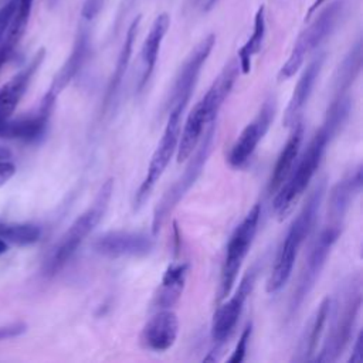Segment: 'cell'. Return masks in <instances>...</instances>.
Listing matches in <instances>:
<instances>
[{
    "label": "cell",
    "instance_id": "6da1fadb",
    "mask_svg": "<svg viewBox=\"0 0 363 363\" xmlns=\"http://www.w3.org/2000/svg\"><path fill=\"white\" fill-rule=\"evenodd\" d=\"M323 194H325V182L322 180L311 193V196L308 197L299 214L291 223L286 231V235L281 244V248L277 254L271 275L267 281L268 294L278 292L291 278L298 252L316 223Z\"/></svg>",
    "mask_w": 363,
    "mask_h": 363
},
{
    "label": "cell",
    "instance_id": "7a4b0ae2",
    "mask_svg": "<svg viewBox=\"0 0 363 363\" xmlns=\"http://www.w3.org/2000/svg\"><path fill=\"white\" fill-rule=\"evenodd\" d=\"M336 132L332 130L326 123H323L315 136L311 139L306 150L299 159L295 170H291L289 177L285 179V183L275 191V199L272 203L274 211L279 218H284L291 210L294 203L305 191L309 182L315 176L322 157L326 152L328 143Z\"/></svg>",
    "mask_w": 363,
    "mask_h": 363
},
{
    "label": "cell",
    "instance_id": "3957f363",
    "mask_svg": "<svg viewBox=\"0 0 363 363\" xmlns=\"http://www.w3.org/2000/svg\"><path fill=\"white\" fill-rule=\"evenodd\" d=\"M112 190H113V180L109 179L99 189L92 206L86 211H84L81 216H78L75 221L69 225V228L61 237L58 244L54 247L45 264L47 275L50 277L55 275L61 268H64L65 264L77 252L82 241L98 225V223L102 220L104 214L106 213V208L112 196Z\"/></svg>",
    "mask_w": 363,
    "mask_h": 363
},
{
    "label": "cell",
    "instance_id": "277c9868",
    "mask_svg": "<svg viewBox=\"0 0 363 363\" xmlns=\"http://www.w3.org/2000/svg\"><path fill=\"white\" fill-rule=\"evenodd\" d=\"M360 277L352 278V281L343 289L342 299L336 301L333 309V318L330 330L326 336V340L316 357L315 362H335L343 353L346 346L350 342L353 328L362 306V288Z\"/></svg>",
    "mask_w": 363,
    "mask_h": 363
},
{
    "label": "cell",
    "instance_id": "5b68a950",
    "mask_svg": "<svg viewBox=\"0 0 363 363\" xmlns=\"http://www.w3.org/2000/svg\"><path fill=\"white\" fill-rule=\"evenodd\" d=\"M207 130L203 132V136L200 138L196 149L191 153L189 163L186 164L183 174L167 189V191L163 194L162 200L157 203L153 211L152 218V234L157 235L162 230L163 224L166 223L170 213L174 210V207L180 203V200L186 196V193L190 190V187L196 183L199 176L201 174L204 164L208 160V156L213 150V142L216 138L217 123L216 121L210 122L207 125Z\"/></svg>",
    "mask_w": 363,
    "mask_h": 363
},
{
    "label": "cell",
    "instance_id": "8992f818",
    "mask_svg": "<svg viewBox=\"0 0 363 363\" xmlns=\"http://www.w3.org/2000/svg\"><path fill=\"white\" fill-rule=\"evenodd\" d=\"M347 10L346 0H335L328 4L316 17L309 23V26L298 35L291 54L285 64L278 72L279 81H286L298 72L302 67L305 57L318 48L340 24Z\"/></svg>",
    "mask_w": 363,
    "mask_h": 363
},
{
    "label": "cell",
    "instance_id": "52a82bcc",
    "mask_svg": "<svg viewBox=\"0 0 363 363\" xmlns=\"http://www.w3.org/2000/svg\"><path fill=\"white\" fill-rule=\"evenodd\" d=\"M259 217H261V204L257 203L250 208L244 220L235 227L234 233L230 237L225 257L221 267V274H220L218 301H223L230 294V291L235 284L237 275L241 269V265L257 234Z\"/></svg>",
    "mask_w": 363,
    "mask_h": 363
},
{
    "label": "cell",
    "instance_id": "ba28073f",
    "mask_svg": "<svg viewBox=\"0 0 363 363\" xmlns=\"http://www.w3.org/2000/svg\"><path fill=\"white\" fill-rule=\"evenodd\" d=\"M184 109L180 108H172L167 111V122L164 126V130L162 133V138L152 155V159L149 162L147 170L145 177L142 179L133 199V208L139 210L147 197L150 196L153 187L164 173L167 164L170 163L173 155L176 153L180 129H182V115Z\"/></svg>",
    "mask_w": 363,
    "mask_h": 363
},
{
    "label": "cell",
    "instance_id": "9c48e42d",
    "mask_svg": "<svg viewBox=\"0 0 363 363\" xmlns=\"http://www.w3.org/2000/svg\"><path fill=\"white\" fill-rule=\"evenodd\" d=\"M340 233H342L340 223H333V224L328 225L326 228H323L320 231V234L318 235V238L313 242V245L308 254V258L303 264V268H302L299 279H298V285L294 289V294H292V298L289 302V316H294L299 311L301 305L303 303L306 296L313 289V286H315L316 281L319 279V275L326 264V259L332 251V247L337 241Z\"/></svg>",
    "mask_w": 363,
    "mask_h": 363
},
{
    "label": "cell",
    "instance_id": "30bf717a",
    "mask_svg": "<svg viewBox=\"0 0 363 363\" xmlns=\"http://www.w3.org/2000/svg\"><path fill=\"white\" fill-rule=\"evenodd\" d=\"M214 44H216V35L208 34L190 51V54L182 64L174 78V82L166 104L167 111L172 108L186 109L190 101V96L196 88V84L199 81L201 68L206 64Z\"/></svg>",
    "mask_w": 363,
    "mask_h": 363
},
{
    "label": "cell",
    "instance_id": "8fae6325",
    "mask_svg": "<svg viewBox=\"0 0 363 363\" xmlns=\"http://www.w3.org/2000/svg\"><path fill=\"white\" fill-rule=\"evenodd\" d=\"M255 278H257V268L252 267L241 278L240 285L234 292V295L216 309L211 320V339L216 345L224 343L230 337L231 332L234 330L242 313L245 301L254 288Z\"/></svg>",
    "mask_w": 363,
    "mask_h": 363
},
{
    "label": "cell",
    "instance_id": "7c38bea8",
    "mask_svg": "<svg viewBox=\"0 0 363 363\" xmlns=\"http://www.w3.org/2000/svg\"><path fill=\"white\" fill-rule=\"evenodd\" d=\"M274 115H275V101L269 98L262 104L258 115L242 129V132L231 146L227 160L233 167L238 169L247 164V162L251 159L252 153L255 152L258 143L262 140L264 135L269 129Z\"/></svg>",
    "mask_w": 363,
    "mask_h": 363
},
{
    "label": "cell",
    "instance_id": "4fadbf2b",
    "mask_svg": "<svg viewBox=\"0 0 363 363\" xmlns=\"http://www.w3.org/2000/svg\"><path fill=\"white\" fill-rule=\"evenodd\" d=\"M155 247V241L145 233L115 230L99 235L94 241V250L109 258L145 257Z\"/></svg>",
    "mask_w": 363,
    "mask_h": 363
},
{
    "label": "cell",
    "instance_id": "5bb4252c",
    "mask_svg": "<svg viewBox=\"0 0 363 363\" xmlns=\"http://www.w3.org/2000/svg\"><path fill=\"white\" fill-rule=\"evenodd\" d=\"M218 111L214 108L210 95L206 92L201 99L193 106L189 112L183 129H180L179 143L176 149L177 162L182 163L190 157L193 150L196 149L200 138L203 136L204 128L217 119Z\"/></svg>",
    "mask_w": 363,
    "mask_h": 363
},
{
    "label": "cell",
    "instance_id": "9a60e30c",
    "mask_svg": "<svg viewBox=\"0 0 363 363\" xmlns=\"http://www.w3.org/2000/svg\"><path fill=\"white\" fill-rule=\"evenodd\" d=\"M179 333V319L172 309H157L145 323L140 333V343L145 349L164 352L170 349Z\"/></svg>",
    "mask_w": 363,
    "mask_h": 363
},
{
    "label": "cell",
    "instance_id": "2e32d148",
    "mask_svg": "<svg viewBox=\"0 0 363 363\" xmlns=\"http://www.w3.org/2000/svg\"><path fill=\"white\" fill-rule=\"evenodd\" d=\"M54 104H55V98L45 94L41 101L40 109L35 115L23 116L18 119L10 118L3 123H0V138L20 139L26 142L38 139L47 128Z\"/></svg>",
    "mask_w": 363,
    "mask_h": 363
},
{
    "label": "cell",
    "instance_id": "e0dca14e",
    "mask_svg": "<svg viewBox=\"0 0 363 363\" xmlns=\"http://www.w3.org/2000/svg\"><path fill=\"white\" fill-rule=\"evenodd\" d=\"M45 57V50L41 48L35 52L33 60L20 69L13 78L0 86V123L11 118V113L17 108L20 99L26 94L31 78L43 64Z\"/></svg>",
    "mask_w": 363,
    "mask_h": 363
},
{
    "label": "cell",
    "instance_id": "ac0fdd59",
    "mask_svg": "<svg viewBox=\"0 0 363 363\" xmlns=\"http://www.w3.org/2000/svg\"><path fill=\"white\" fill-rule=\"evenodd\" d=\"M89 54H91V33H89V28L86 26H81L78 28L77 37L74 40V45H72L71 54L67 58V61L62 64V67L60 68L57 75L54 77V79L51 82V86L47 91V94L57 99L60 92L82 69V67L85 65Z\"/></svg>",
    "mask_w": 363,
    "mask_h": 363
},
{
    "label": "cell",
    "instance_id": "d6986e66",
    "mask_svg": "<svg viewBox=\"0 0 363 363\" xmlns=\"http://www.w3.org/2000/svg\"><path fill=\"white\" fill-rule=\"evenodd\" d=\"M323 62H325V54L320 52L316 57H313V60L306 65V68L301 74L284 113V121H282L284 126H292L295 122L299 121V115L309 101V96L313 91L316 79L322 71Z\"/></svg>",
    "mask_w": 363,
    "mask_h": 363
},
{
    "label": "cell",
    "instance_id": "ffe728a7",
    "mask_svg": "<svg viewBox=\"0 0 363 363\" xmlns=\"http://www.w3.org/2000/svg\"><path fill=\"white\" fill-rule=\"evenodd\" d=\"M170 26V17L167 13H160L156 16L153 20L150 30L142 44L140 50V75L138 81V91H142L143 86L147 84L150 79L156 62H157V55L163 43V38L169 30Z\"/></svg>",
    "mask_w": 363,
    "mask_h": 363
},
{
    "label": "cell",
    "instance_id": "44dd1931",
    "mask_svg": "<svg viewBox=\"0 0 363 363\" xmlns=\"http://www.w3.org/2000/svg\"><path fill=\"white\" fill-rule=\"evenodd\" d=\"M363 183L362 166L359 164L350 173H347L342 180H339L329 193L328 211L335 223H340L346 210L349 208L353 199L360 193Z\"/></svg>",
    "mask_w": 363,
    "mask_h": 363
},
{
    "label": "cell",
    "instance_id": "7402d4cb",
    "mask_svg": "<svg viewBox=\"0 0 363 363\" xmlns=\"http://www.w3.org/2000/svg\"><path fill=\"white\" fill-rule=\"evenodd\" d=\"M187 272V262H173L167 267L153 298V306L156 309H172L177 303L184 289Z\"/></svg>",
    "mask_w": 363,
    "mask_h": 363
},
{
    "label": "cell",
    "instance_id": "603a6c76",
    "mask_svg": "<svg viewBox=\"0 0 363 363\" xmlns=\"http://www.w3.org/2000/svg\"><path fill=\"white\" fill-rule=\"evenodd\" d=\"M302 138H303V125L301 121H298L292 125V132H291L286 143L284 145V147L275 162V166L272 169V174H271L269 183H268L269 193H275L281 187V184L285 182L288 174L291 173L294 163L299 153Z\"/></svg>",
    "mask_w": 363,
    "mask_h": 363
},
{
    "label": "cell",
    "instance_id": "cb8c5ba5",
    "mask_svg": "<svg viewBox=\"0 0 363 363\" xmlns=\"http://www.w3.org/2000/svg\"><path fill=\"white\" fill-rule=\"evenodd\" d=\"M140 21H142V16H136L128 30H126V34H125V40L122 43V47H121V51L118 54V60H116V64H115V68H113V72L111 75V79L108 82V86H106V92H105V98H104V106L106 108L112 99L115 98L123 78H125V74H126V69L129 67V61H130V57H132V51H133V44H135V40H136V35H138V30H139V26H140Z\"/></svg>",
    "mask_w": 363,
    "mask_h": 363
},
{
    "label": "cell",
    "instance_id": "d4e9b609",
    "mask_svg": "<svg viewBox=\"0 0 363 363\" xmlns=\"http://www.w3.org/2000/svg\"><path fill=\"white\" fill-rule=\"evenodd\" d=\"M330 305L332 299L325 298L320 305L318 306L315 315L309 320L308 326L305 328L303 335L301 336L299 345H298V352L296 356L294 357L298 362H305V360H312L313 353L316 352L318 343L320 340V336L323 333V328L326 325V320L330 313Z\"/></svg>",
    "mask_w": 363,
    "mask_h": 363
},
{
    "label": "cell",
    "instance_id": "484cf974",
    "mask_svg": "<svg viewBox=\"0 0 363 363\" xmlns=\"http://www.w3.org/2000/svg\"><path fill=\"white\" fill-rule=\"evenodd\" d=\"M267 31V20H265V7L261 4L254 16L252 33L248 40L241 45L237 54V61L240 65V71L242 74H248L251 71V60L261 51L264 38Z\"/></svg>",
    "mask_w": 363,
    "mask_h": 363
},
{
    "label": "cell",
    "instance_id": "4316f807",
    "mask_svg": "<svg viewBox=\"0 0 363 363\" xmlns=\"http://www.w3.org/2000/svg\"><path fill=\"white\" fill-rule=\"evenodd\" d=\"M360 69H362V41L357 40L337 68L336 78H335L336 95H343L349 91V88L357 78Z\"/></svg>",
    "mask_w": 363,
    "mask_h": 363
},
{
    "label": "cell",
    "instance_id": "83f0119b",
    "mask_svg": "<svg viewBox=\"0 0 363 363\" xmlns=\"http://www.w3.org/2000/svg\"><path fill=\"white\" fill-rule=\"evenodd\" d=\"M41 237L40 227L34 224L0 223V238L11 241L18 245H28L37 242Z\"/></svg>",
    "mask_w": 363,
    "mask_h": 363
},
{
    "label": "cell",
    "instance_id": "f1b7e54d",
    "mask_svg": "<svg viewBox=\"0 0 363 363\" xmlns=\"http://www.w3.org/2000/svg\"><path fill=\"white\" fill-rule=\"evenodd\" d=\"M16 173L13 153L7 147L0 146V187L4 186Z\"/></svg>",
    "mask_w": 363,
    "mask_h": 363
},
{
    "label": "cell",
    "instance_id": "f546056e",
    "mask_svg": "<svg viewBox=\"0 0 363 363\" xmlns=\"http://www.w3.org/2000/svg\"><path fill=\"white\" fill-rule=\"evenodd\" d=\"M251 332H252V323H248L244 328V330H242V333H241V336L238 339V343H237L233 354L228 357L230 363H240V362L244 360L245 352H247V345H248V340L251 337Z\"/></svg>",
    "mask_w": 363,
    "mask_h": 363
},
{
    "label": "cell",
    "instance_id": "4dcf8cb0",
    "mask_svg": "<svg viewBox=\"0 0 363 363\" xmlns=\"http://www.w3.org/2000/svg\"><path fill=\"white\" fill-rule=\"evenodd\" d=\"M106 0H85L81 10V17L84 21L89 23L98 17L101 10L104 9Z\"/></svg>",
    "mask_w": 363,
    "mask_h": 363
},
{
    "label": "cell",
    "instance_id": "1f68e13d",
    "mask_svg": "<svg viewBox=\"0 0 363 363\" xmlns=\"http://www.w3.org/2000/svg\"><path fill=\"white\" fill-rule=\"evenodd\" d=\"M24 330H26V325L24 323H11V325H7V326H1L0 328V340L18 336Z\"/></svg>",
    "mask_w": 363,
    "mask_h": 363
},
{
    "label": "cell",
    "instance_id": "d6a6232c",
    "mask_svg": "<svg viewBox=\"0 0 363 363\" xmlns=\"http://www.w3.org/2000/svg\"><path fill=\"white\" fill-rule=\"evenodd\" d=\"M363 362V332H359L354 345L352 347V354L349 363H362Z\"/></svg>",
    "mask_w": 363,
    "mask_h": 363
},
{
    "label": "cell",
    "instance_id": "836d02e7",
    "mask_svg": "<svg viewBox=\"0 0 363 363\" xmlns=\"http://www.w3.org/2000/svg\"><path fill=\"white\" fill-rule=\"evenodd\" d=\"M136 0H123L119 6L118 14H116V21H115V30H118V27L121 26V21L123 20V17L133 9Z\"/></svg>",
    "mask_w": 363,
    "mask_h": 363
},
{
    "label": "cell",
    "instance_id": "e575fe53",
    "mask_svg": "<svg viewBox=\"0 0 363 363\" xmlns=\"http://www.w3.org/2000/svg\"><path fill=\"white\" fill-rule=\"evenodd\" d=\"M217 1H218V0H194L196 9H197L199 11H201V13L210 11V10L216 6Z\"/></svg>",
    "mask_w": 363,
    "mask_h": 363
},
{
    "label": "cell",
    "instance_id": "d590c367",
    "mask_svg": "<svg viewBox=\"0 0 363 363\" xmlns=\"http://www.w3.org/2000/svg\"><path fill=\"white\" fill-rule=\"evenodd\" d=\"M328 0H313L312 1V4L309 6V9H308V11H306V14H305V20H309L311 18V16L323 4V3H326Z\"/></svg>",
    "mask_w": 363,
    "mask_h": 363
},
{
    "label": "cell",
    "instance_id": "8d00e7d4",
    "mask_svg": "<svg viewBox=\"0 0 363 363\" xmlns=\"http://www.w3.org/2000/svg\"><path fill=\"white\" fill-rule=\"evenodd\" d=\"M6 251H7V244H6L4 240L0 238V255H1L3 252H6Z\"/></svg>",
    "mask_w": 363,
    "mask_h": 363
},
{
    "label": "cell",
    "instance_id": "74e56055",
    "mask_svg": "<svg viewBox=\"0 0 363 363\" xmlns=\"http://www.w3.org/2000/svg\"><path fill=\"white\" fill-rule=\"evenodd\" d=\"M58 1H60V0H48V4H50V7H54V6H57Z\"/></svg>",
    "mask_w": 363,
    "mask_h": 363
},
{
    "label": "cell",
    "instance_id": "f35d334b",
    "mask_svg": "<svg viewBox=\"0 0 363 363\" xmlns=\"http://www.w3.org/2000/svg\"><path fill=\"white\" fill-rule=\"evenodd\" d=\"M1 67H3V64H1V62H0V68H1Z\"/></svg>",
    "mask_w": 363,
    "mask_h": 363
}]
</instances>
